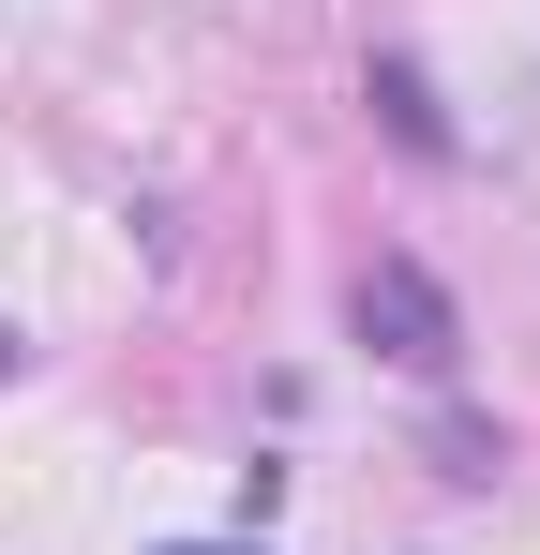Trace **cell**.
I'll return each mask as SVG.
<instances>
[{"label": "cell", "instance_id": "1", "mask_svg": "<svg viewBox=\"0 0 540 555\" xmlns=\"http://www.w3.org/2000/svg\"><path fill=\"white\" fill-rule=\"evenodd\" d=\"M346 331H360L390 375H421V390L465 375V300H450L421 256H360V271H346Z\"/></svg>", "mask_w": 540, "mask_h": 555}, {"label": "cell", "instance_id": "5", "mask_svg": "<svg viewBox=\"0 0 540 555\" xmlns=\"http://www.w3.org/2000/svg\"><path fill=\"white\" fill-rule=\"evenodd\" d=\"M15 361H30V346H15V331H0V375H15Z\"/></svg>", "mask_w": 540, "mask_h": 555}, {"label": "cell", "instance_id": "3", "mask_svg": "<svg viewBox=\"0 0 540 555\" xmlns=\"http://www.w3.org/2000/svg\"><path fill=\"white\" fill-rule=\"evenodd\" d=\"M496 465H511V436L480 405H436V480H496Z\"/></svg>", "mask_w": 540, "mask_h": 555}, {"label": "cell", "instance_id": "2", "mask_svg": "<svg viewBox=\"0 0 540 555\" xmlns=\"http://www.w3.org/2000/svg\"><path fill=\"white\" fill-rule=\"evenodd\" d=\"M360 105L390 120V151H406V166H465V120L436 105V76H421L406 46H375V61H360Z\"/></svg>", "mask_w": 540, "mask_h": 555}, {"label": "cell", "instance_id": "4", "mask_svg": "<svg viewBox=\"0 0 540 555\" xmlns=\"http://www.w3.org/2000/svg\"><path fill=\"white\" fill-rule=\"evenodd\" d=\"M166 555H256V541H166Z\"/></svg>", "mask_w": 540, "mask_h": 555}]
</instances>
